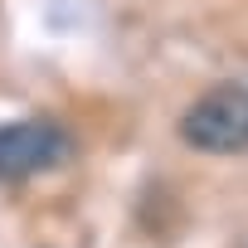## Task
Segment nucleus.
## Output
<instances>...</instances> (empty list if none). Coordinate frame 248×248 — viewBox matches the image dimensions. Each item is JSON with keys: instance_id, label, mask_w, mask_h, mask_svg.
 I'll use <instances>...</instances> for the list:
<instances>
[{"instance_id": "nucleus-1", "label": "nucleus", "mask_w": 248, "mask_h": 248, "mask_svg": "<svg viewBox=\"0 0 248 248\" xmlns=\"http://www.w3.org/2000/svg\"><path fill=\"white\" fill-rule=\"evenodd\" d=\"M180 141L204 156H238L248 151V88L219 83L200 93L180 117Z\"/></svg>"}, {"instance_id": "nucleus-2", "label": "nucleus", "mask_w": 248, "mask_h": 248, "mask_svg": "<svg viewBox=\"0 0 248 248\" xmlns=\"http://www.w3.org/2000/svg\"><path fill=\"white\" fill-rule=\"evenodd\" d=\"M73 156V137L49 117H25L0 127V180L15 185L30 175H44Z\"/></svg>"}]
</instances>
